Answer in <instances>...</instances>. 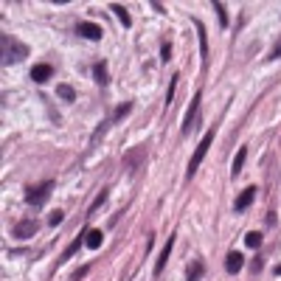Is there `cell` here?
Listing matches in <instances>:
<instances>
[{
	"label": "cell",
	"mask_w": 281,
	"mask_h": 281,
	"mask_svg": "<svg viewBox=\"0 0 281 281\" xmlns=\"http://www.w3.org/2000/svg\"><path fill=\"white\" fill-rule=\"evenodd\" d=\"M93 76H96V82L104 87V84L110 82V79H107V65L104 62H96V65H93Z\"/></svg>",
	"instance_id": "17"
},
{
	"label": "cell",
	"mask_w": 281,
	"mask_h": 281,
	"mask_svg": "<svg viewBox=\"0 0 281 281\" xmlns=\"http://www.w3.org/2000/svg\"><path fill=\"white\" fill-rule=\"evenodd\" d=\"M104 203H107V189H101V194H98L96 200H93V205H90V208H87V217H93V214H96V211L101 208V205H104Z\"/></svg>",
	"instance_id": "20"
},
{
	"label": "cell",
	"mask_w": 281,
	"mask_h": 281,
	"mask_svg": "<svg viewBox=\"0 0 281 281\" xmlns=\"http://www.w3.org/2000/svg\"><path fill=\"white\" fill-rule=\"evenodd\" d=\"M245 245H247V247H259V245H261V233H259V231L245 233Z\"/></svg>",
	"instance_id": "23"
},
{
	"label": "cell",
	"mask_w": 281,
	"mask_h": 281,
	"mask_svg": "<svg viewBox=\"0 0 281 281\" xmlns=\"http://www.w3.org/2000/svg\"><path fill=\"white\" fill-rule=\"evenodd\" d=\"M172 247H175V236H169V242H166V245H163V253H161V259L155 261V270H152V273H155V278H158V275L163 273V267H166L169 256H172Z\"/></svg>",
	"instance_id": "10"
},
{
	"label": "cell",
	"mask_w": 281,
	"mask_h": 281,
	"mask_svg": "<svg viewBox=\"0 0 281 281\" xmlns=\"http://www.w3.org/2000/svg\"><path fill=\"white\" fill-rule=\"evenodd\" d=\"M203 270H205L203 261H194V264L189 267V281H200L203 278Z\"/></svg>",
	"instance_id": "22"
},
{
	"label": "cell",
	"mask_w": 281,
	"mask_h": 281,
	"mask_svg": "<svg viewBox=\"0 0 281 281\" xmlns=\"http://www.w3.org/2000/svg\"><path fill=\"white\" fill-rule=\"evenodd\" d=\"M0 48H3V65H17V62H23V59L28 56L26 45H23L20 40L9 37V34L0 37Z\"/></svg>",
	"instance_id": "1"
},
{
	"label": "cell",
	"mask_w": 281,
	"mask_h": 281,
	"mask_svg": "<svg viewBox=\"0 0 281 281\" xmlns=\"http://www.w3.org/2000/svg\"><path fill=\"white\" fill-rule=\"evenodd\" d=\"M51 76H54V68H51L48 62H40V65H34V68H31V79H34L37 84L48 82Z\"/></svg>",
	"instance_id": "8"
},
{
	"label": "cell",
	"mask_w": 281,
	"mask_h": 281,
	"mask_svg": "<svg viewBox=\"0 0 281 281\" xmlns=\"http://www.w3.org/2000/svg\"><path fill=\"white\" fill-rule=\"evenodd\" d=\"M62 219H65V211H59V208H56L54 214H51V219H48V222H51V225H54V228H56V225L62 222Z\"/></svg>",
	"instance_id": "24"
},
{
	"label": "cell",
	"mask_w": 281,
	"mask_h": 281,
	"mask_svg": "<svg viewBox=\"0 0 281 281\" xmlns=\"http://www.w3.org/2000/svg\"><path fill=\"white\" fill-rule=\"evenodd\" d=\"M253 200H256V186H247V189L236 197V203H233V208H236V211H247V208H250V203H253Z\"/></svg>",
	"instance_id": "9"
},
{
	"label": "cell",
	"mask_w": 281,
	"mask_h": 281,
	"mask_svg": "<svg viewBox=\"0 0 281 281\" xmlns=\"http://www.w3.org/2000/svg\"><path fill=\"white\" fill-rule=\"evenodd\" d=\"M214 12H217V17H219V26H222V28H228V12H225V3L214 0Z\"/></svg>",
	"instance_id": "21"
},
{
	"label": "cell",
	"mask_w": 281,
	"mask_h": 281,
	"mask_svg": "<svg viewBox=\"0 0 281 281\" xmlns=\"http://www.w3.org/2000/svg\"><path fill=\"white\" fill-rule=\"evenodd\" d=\"M273 273H275V275H281V264H275V267H273Z\"/></svg>",
	"instance_id": "28"
},
{
	"label": "cell",
	"mask_w": 281,
	"mask_h": 281,
	"mask_svg": "<svg viewBox=\"0 0 281 281\" xmlns=\"http://www.w3.org/2000/svg\"><path fill=\"white\" fill-rule=\"evenodd\" d=\"M242 267H245V256H242L239 250H231L228 253V259H225V270L233 275V273H239Z\"/></svg>",
	"instance_id": "11"
},
{
	"label": "cell",
	"mask_w": 281,
	"mask_h": 281,
	"mask_svg": "<svg viewBox=\"0 0 281 281\" xmlns=\"http://www.w3.org/2000/svg\"><path fill=\"white\" fill-rule=\"evenodd\" d=\"M214 144V129H208V132L203 135V140L197 144V149H194V155H191V161H189V169H186V177H194L197 175V169H200V163L205 161V155H208V147Z\"/></svg>",
	"instance_id": "2"
},
{
	"label": "cell",
	"mask_w": 281,
	"mask_h": 281,
	"mask_svg": "<svg viewBox=\"0 0 281 281\" xmlns=\"http://www.w3.org/2000/svg\"><path fill=\"white\" fill-rule=\"evenodd\" d=\"M76 34L79 37H84V40H93V42H98L101 37H104V31H101V26H96V23H79L76 26Z\"/></svg>",
	"instance_id": "6"
},
{
	"label": "cell",
	"mask_w": 281,
	"mask_h": 281,
	"mask_svg": "<svg viewBox=\"0 0 281 281\" xmlns=\"http://www.w3.org/2000/svg\"><path fill=\"white\" fill-rule=\"evenodd\" d=\"M37 231H40V222H37V219H20V222L14 225L12 233H14L17 239H31Z\"/></svg>",
	"instance_id": "5"
},
{
	"label": "cell",
	"mask_w": 281,
	"mask_h": 281,
	"mask_svg": "<svg viewBox=\"0 0 281 281\" xmlns=\"http://www.w3.org/2000/svg\"><path fill=\"white\" fill-rule=\"evenodd\" d=\"M245 161H247V149L242 147V149H239V152H236V158H233V169H231V175H233V177H236L239 172L245 169Z\"/></svg>",
	"instance_id": "16"
},
{
	"label": "cell",
	"mask_w": 281,
	"mask_h": 281,
	"mask_svg": "<svg viewBox=\"0 0 281 281\" xmlns=\"http://www.w3.org/2000/svg\"><path fill=\"white\" fill-rule=\"evenodd\" d=\"M129 110H132V104H129V101H124V104H121V107H115V112H112L110 124H115V121L126 118V115H129Z\"/></svg>",
	"instance_id": "19"
},
{
	"label": "cell",
	"mask_w": 281,
	"mask_h": 281,
	"mask_svg": "<svg viewBox=\"0 0 281 281\" xmlns=\"http://www.w3.org/2000/svg\"><path fill=\"white\" fill-rule=\"evenodd\" d=\"M110 12H115V17H118V23H121L124 28H129V26H132V17H129V12H126V9L121 6V3H112V6H110Z\"/></svg>",
	"instance_id": "13"
},
{
	"label": "cell",
	"mask_w": 281,
	"mask_h": 281,
	"mask_svg": "<svg viewBox=\"0 0 281 281\" xmlns=\"http://www.w3.org/2000/svg\"><path fill=\"white\" fill-rule=\"evenodd\" d=\"M197 34H200V56H203V70H208V34H205V26L200 20H194Z\"/></svg>",
	"instance_id": "7"
},
{
	"label": "cell",
	"mask_w": 281,
	"mask_h": 281,
	"mask_svg": "<svg viewBox=\"0 0 281 281\" xmlns=\"http://www.w3.org/2000/svg\"><path fill=\"white\" fill-rule=\"evenodd\" d=\"M54 186H56L54 180H45V183H40V186H31V189H28V194H26V203L28 205H42L51 197Z\"/></svg>",
	"instance_id": "3"
},
{
	"label": "cell",
	"mask_w": 281,
	"mask_h": 281,
	"mask_svg": "<svg viewBox=\"0 0 281 281\" xmlns=\"http://www.w3.org/2000/svg\"><path fill=\"white\" fill-rule=\"evenodd\" d=\"M90 273V267H82V270H76V273L70 275V281H79V278H84V275Z\"/></svg>",
	"instance_id": "26"
},
{
	"label": "cell",
	"mask_w": 281,
	"mask_h": 281,
	"mask_svg": "<svg viewBox=\"0 0 281 281\" xmlns=\"http://www.w3.org/2000/svg\"><path fill=\"white\" fill-rule=\"evenodd\" d=\"M267 59H281V40L275 42V48L270 51V56H267Z\"/></svg>",
	"instance_id": "27"
},
{
	"label": "cell",
	"mask_w": 281,
	"mask_h": 281,
	"mask_svg": "<svg viewBox=\"0 0 281 281\" xmlns=\"http://www.w3.org/2000/svg\"><path fill=\"white\" fill-rule=\"evenodd\" d=\"M144 158H147V149H144V147H140V149H135V152H129V155H126L124 161H126V166H129V172H135V169H138V163L144 161Z\"/></svg>",
	"instance_id": "14"
},
{
	"label": "cell",
	"mask_w": 281,
	"mask_h": 281,
	"mask_svg": "<svg viewBox=\"0 0 281 281\" xmlns=\"http://www.w3.org/2000/svg\"><path fill=\"white\" fill-rule=\"evenodd\" d=\"M56 96L65 98V101H73V98H76V90H73L70 84H56Z\"/></svg>",
	"instance_id": "18"
},
{
	"label": "cell",
	"mask_w": 281,
	"mask_h": 281,
	"mask_svg": "<svg viewBox=\"0 0 281 281\" xmlns=\"http://www.w3.org/2000/svg\"><path fill=\"white\" fill-rule=\"evenodd\" d=\"M161 59H163V62H169V59H172V48H169V42H163V48H161Z\"/></svg>",
	"instance_id": "25"
},
{
	"label": "cell",
	"mask_w": 281,
	"mask_h": 281,
	"mask_svg": "<svg viewBox=\"0 0 281 281\" xmlns=\"http://www.w3.org/2000/svg\"><path fill=\"white\" fill-rule=\"evenodd\" d=\"M200 98H203V93L197 90L194 98H191V104H189V110H186V118H183V135H189V132H191V126H194L197 110H200Z\"/></svg>",
	"instance_id": "4"
},
{
	"label": "cell",
	"mask_w": 281,
	"mask_h": 281,
	"mask_svg": "<svg viewBox=\"0 0 281 281\" xmlns=\"http://www.w3.org/2000/svg\"><path fill=\"white\" fill-rule=\"evenodd\" d=\"M101 242H104V233L96 231V228H93V231H87V236H84V245L90 247V250H98V247H101Z\"/></svg>",
	"instance_id": "12"
},
{
	"label": "cell",
	"mask_w": 281,
	"mask_h": 281,
	"mask_svg": "<svg viewBox=\"0 0 281 281\" xmlns=\"http://www.w3.org/2000/svg\"><path fill=\"white\" fill-rule=\"evenodd\" d=\"M84 236H87V233H84ZM84 236H76V239H73V242H70V245L62 250V256H59V261H68L70 256H73V253H79V247L84 245Z\"/></svg>",
	"instance_id": "15"
}]
</instances>
